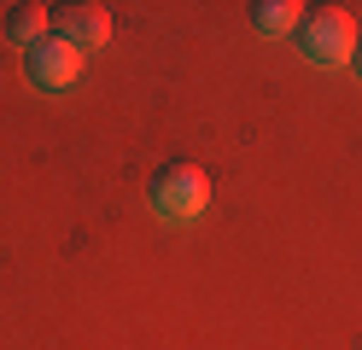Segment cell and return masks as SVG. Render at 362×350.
Wrapping results in <instances>:
<instances>
[{"label": "cell", "mask_w": 362, "mask_h": 350, "mask_svg": "<svg viewBox=\"0 0 362 350\" xmlns=\"http://www.w3.org/2000/svg\"><path fill=\"white\" fill-rule=\"evenodd\" d=\"M47 35H53V6H35V0H24V6L6 12V41H12V47H24V53H30V47L47 41Z\"/></svg>", "instance_id": "5b68a950"}, {"label": "cell", "mask_w": 362, "mask_h": 350, "mask_svg": "<svg viewBox=\"0 0 362 350\" xmlns=\"http://www.w3.org/2000/svg\"><path fill=\"white\" fill-rule=\"evenodd\" d=\"M146 204H152V216L170 222V228L199 222L205 204H211V175L199 170V163H187V158H170V163H158L152 181H146Z\"/></svg>", "instance_id": "6da1fadb"}, {"label": "cell", "mask_w": 362, "mask_h": 350, "mask_svg": "<svg viewBox=\"0 0 362 350\" xmlns=\"http://www.w3.org/2000/svg\"><path fill=\"white\" fill-rule=\"evenodd\" d=\"M82 59H88V53H76L71 41L47 35V41H35L30 53H24V76H30V88H41V93H59V88H76Z\"/></svg>", "instance_id": "3957f363"}, {"label": "cell", "mask_w": 362, "mask_h": 350, "mask_svg": "<svg viewBox=\"0 0 362 350\" xmlns=\"http://www.w3.org/2000/svg\"><path fill=\"white\" fill-rule=\"evenodd\" d=\"M351 70H356V76H362V35H356V59H351Z\"/></svg>", "instance_id": "52a82bcc"}, {"label": "cell", "mask_w": 362, "mask_h": 350, "mask_svg": "<svg viewBox=\"0 0 362 350\" xmlns=\"http://www.w3.org/2000/svg\"><path fill=\"white\" fill-rule=\"evenodd\" d=\"M53 35L71 41L76 53H94V47H105V35H111V12L100 6V0H64V6H53Z\"/></svg>", "instance_id": "277c9868"}, {"label": "cell", "mask_w": 362, "mask_h": 350, "mask_svg": "<svg viewBox=\"0 0 362 350\" xmlns=\"http://www.w3.org/2000/svg\"><path fill=\"white\" fill-rule=\"evenodd\" d=\"M356 35H362V23H356L345 6H322V12H304V18H298V30H292L298 53H304L310 64H322V70H339V64H351V59H356Z\"/></svg>", "instance_id": "7a4b0ae2"}, {"label": "cell", "mask_w": 362, "mask_h": 350, "mask_svg": "<svg viewBox=\"0 0 362 350\" xmlns=\"http://www.w3.org/2000/svg\"><path fill=\"white\" fill-rule=\"evenodd\" d=\"M298 18H304L298 0H257V6H252V30L257 35H292Z\"/></svg>", "instance_id": "8992f818"}]
</instances>
